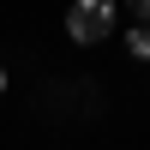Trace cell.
Returning a JSON list of instances; mask_svg holds the SVG:
<instances>
[{"label":"cell","mask_w":150,"mask_h":150,"mask_svg":"<svg viewBox=\"0 0 150 150\" xmlns=\"http://www.w3.org/2000/svg\"><path fill=\"white\" fill-rule=\"evenodd\" d=\"M0 90H6V66H0Z\"/></svg>","instance_id":"obj_4"},{"label":"cell","mask_w":150,"mask_h":150,"mask_svg":"<svg viewBox=\"0 0 150 150\" xmlns=\"http://www.w3.org/2000/svg\"><path fill=\"white\" fill-rule=\"evenodd\" d=\"M132 18H138V30H150V0H138V6H132Z\"/></svg>","instance_id":"obj_3"},{"label":"cell","mask_w":150,"mask_h":150,"mask_svg":"<svg viewBox=\"0 0 150 150\" xmlns=\"http://www.w3.org/2000/svg\"><path fill=\"white\" fill-rule=\"evenodd\" d=\"M66 36H72L78 48L108 42V36H114V6H108V0H78V6L66 12Z\"/></svg>","instance_id":"obj_1"},{"label":"cell","mask_w":150,"mask_h":150,"mask_svg":"<svg viewBox=\"0 0 150 150\" xmlns=\"http://www.w3.org/2000/svg\"><path fill=\"white\" fill-rule=\"evenodd\" d=\"M126 48H132V60H150V30H138V24H132V36H126Z\"/></svg>","instance_id":"obj_2"}]
</instances>
